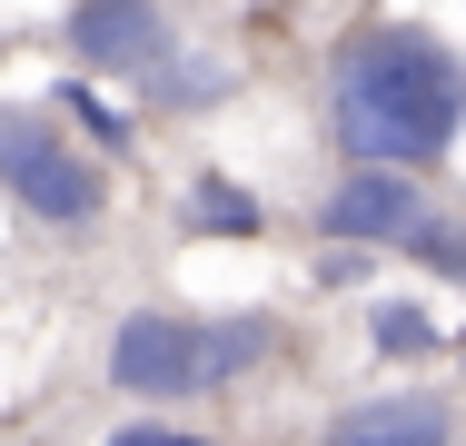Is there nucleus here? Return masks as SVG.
<instances>
[{
	"mask_svg": "<svg viewBox=\"0 0 466 446\" xmlns=\"http://www.w3.org/2000/svg\"><path fill=\"white\" fill-rule=\"evenodd\" d=\"M60 119H80V129H90V149H99V159H109V149H129V119H119L99 89H80V80H60Z\"/></svg>",
	"mask_w": 466,
	"mask_h": 446,
	"instance_id": "9b49d317",
	"label": "nucleus"
},
{
	"mask_svg": "<svg viewBox=\"0 0 466 446\" xmlns=\"http://www.w3.org/2000/svg\"><path fill=\"white\" fill-rule=\"evenodd\" d=\"M109 446H208L198 427H159V417H139V427H119Z\"/></svg>",
	"mask_w": 466,
	"mask_h": 446,
	"instance_id": "f8f14e48",
	"label": "nucleus"
},
{
	"mask_svg": "<svg viewBox=\"0 0 466 446\" xmlns=\"http://www.w3.org/2000/svg\"><path fill=\"white\" fill-rule=\"evenodd\" d=\"M427 208V169H387V159H348V169L318 188V238L338 248H397V228Z\"/></svg>",
	"mask_w": 466,
	"mask_h": 446,
	"instance_id": "20e7f679",
	"label": "nucleus"
},
{
	"mask_svg": "<svg viewBox=\"0 0 466 446\" xmlns=\"http://www.w3.org/2000/svg\"><path fill=\"white\" fill-rule=\"evenodd\" d=\"M279 348V318L268 308H228V318H179V308H129L109 328L99 377L139 407H179V397H218L238 387L258 357Z\"/></svg>",
	"mask_w": 466,
	"mask_h": 446,
	"instance_id": "f03ea898",
	"label": "nucleus"
},
{
	"mask_svg": "<svg viewBox=\"0 0 466 446\" xmlns=\"http://www.w3.org/2000/svg\"><path fill=\"white\" fill-rule=\"evenodd\" d=\"M466 119V60L427 20H368L328 60V139L387 169H447Z\"/></svg>",
	"mask_w": 466,
	"mask_h": 446,
	"instance_id": "f257e3e1",
	"label": "nucleus"
},
{
	"mask_svg": "<svg viewBox=\"0 0 466 446\" xmlns=\"http://www.w3.org/2000/svg\"><path fill=\"white\" fill-rule=\"evenodd\" d=\"M318 446H457V397L447 387H387V397H358L338 407Z\"/></svg>",
	"mask_w": 466,
	"mask_h": 446,
	"instance_id": "423d86ee",
	"label": "nucleus"
},
{
	"mask_svg": "<svg viewBox=\"0 0 466 446\" xmlns=\"http://www.w3.org/2000/svg\"><path fill=\"white\" fill-rule=\"evenodd\" d=\"M60 50H70L80 70L139 80L149 60L179 50V20H169V0H70V10H60Z\"/></svg>",
	"mask_w": 466,
	"mask_h": 446,
	"instance_id": "39448f33",
	"label": "nucleus"
},
{
	"mask_svg": "<svg viewBox=\"0 0 466 446\" xmlns=\"http://www.w3.org/2000/svg\"><path fill=\"white\" fill-rule=\"evenodd\" d=\"M397 248L427 268V278H466V238H457V218H447V208H417V218L397 228Z\"/></svg>",
	"mask_w": 466,
	"mask_h": 446,
	"instance_id": "9d476101",
	"label": "nucleus"
},
{
	"mask_svg": "<svg viewBox=\"0 0 466 446\" xmlns=\"http://www.w3.org/2000/svg\"><path fill=\"white\" fill-rule=\"evenodd\" d=\"M0 198L30 218V228H99L109 218V159L90 139H70L60 109H20L0 99Z\"/></svg>",
	"mask_w": 466,
	"mask_h": 446,
	"instance_id": "7ed1b4c3",
	"label": "nucleus"
},
{
	"mask_svg": "<svg viewBox=\"0 0 466 446\" xmlns=\"http://www.w3.org/2000/svg\"><path fill=\"white\" fill-rule=\"evenodd\" d=\"M368 348L377 357H447V328H437V308H417V298H377L368 308Z\"/></svg>",
	"mask_w": 466,
	"mask_h": 446,
	"instance_id": "1a4fd4ad",
	"label": "nucleus"
},
{
	"mask_svg": "<svg viewBox=\"0 0 466 446\" xmlns=\"http://www.w3.org/2000/svg\"><path fill=\"white\" fill-rule=\"evenodd\" d=\"M139 99H149L159 119H198V109H218V99H228V70H218V60L169 50V60H149V70H139Z\"/></svg>",
	"mask_w": 466,
	"mask_h": 446,
	"instance_id": "0eeeda50",
	"label": "nucleus"
},
{
	"mask_svg": "<svg viewBox=\"0 0 466 446\" xmlns=\"http://www.w3.org/2000/svg\"><path fill=\"white\" fill-rule=\"evenodd\" d=\"M188 228H198V238H258L268 208H258L228 169H188Z\"/></svg>",
	"mask_w": 466,
	"mask_h": 446,
	"instance_id": "6e6552de",
	"label": "nucleus"
}]
</instances>
